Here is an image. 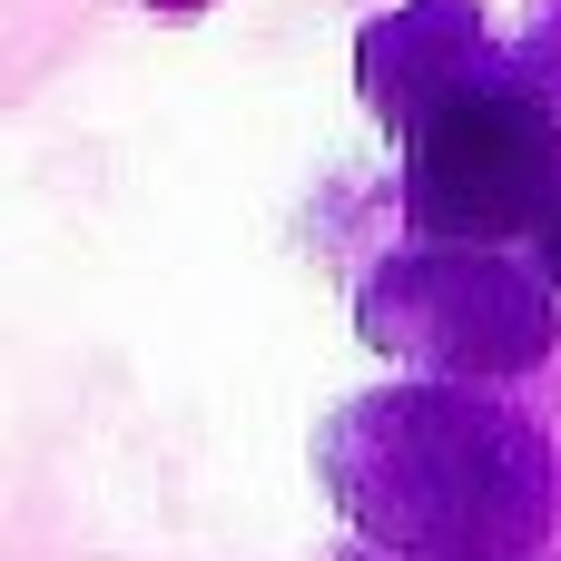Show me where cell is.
Wrapping results in <instances>:
<instances>
[{
	"label": "cell",
	"mask_w": 561,
	"mask_h": 561,
	"mask_svg": "<svg viewBox=\"0 0 561 561\" xmlns=\"http://www.w3.org/2000/svg\"><path fill=\"white\" fill-rule=\"evenodd\" d=\"M325 483L355 533L414 561H513L552 533V454L463 385H394L335 414Z\"/></svg>",
	"instance_id": "cell-1"
},
{
	"label": "cell",
	"mask_w": 561,
	"mask_h": 561,
	"mask_svg": "<svg viewBox=\"0 0 561 561\" xmlns=\"http://www.w3.org/2000/svg\"><path fill=\"white\" fill-rule=\"evenodd\" d=\"M404 207L444 247H493L513 227H542L561 207V108L513 69H473L414 128Z\"/></svg>",
	"instance_id": "cell-2"
},
{
	"label": "cell",
	"mask_w": 561,
	"mask_h": 561,
	"mask_svg": "<svg viewBox=\"0 0 561 561\" xmlns=\"http://www.w3.org/2000/svg\"><path fill=\"white\" fill-rule=\"evenodd\" d=\"M365 335L385 355H414L434 375H523L552 355V276H523L473 247L394 256L365 286Z\"/></svg>",
	"instance_id": "cell-3"
},
{
	"label": "cell",
	"mask_w": 561,
	"mask_h": 561,
	"mask_svg": "<svg viewBox=\"0 0 561 561\" xmlns=\"http://www.w3.org/2000/svg\"><path fill=\"white\" fill-rule=\"evenodd\" d=\"M473 69H483V10L473 0H414V10L365 30V99L394 128H424Z\"/></svg>",
	"instance_id": "cell-4"
},
{
	"label": "cell",
	"mask_w": 561,
	"mask_h": 561,
	"mask_svg": "<svg viewBox=\"0 0 561 561\" xmlns=\"http://www.w3.org/2000/svg\"><path fill=\"white\" fill-rule=\"evenodd\" d=\"M533 247H542V276H552V286H561V207H552V217H542V227H533Z\"/></svg>",
	"instance_id": "cell-5"
}]
</instances>
